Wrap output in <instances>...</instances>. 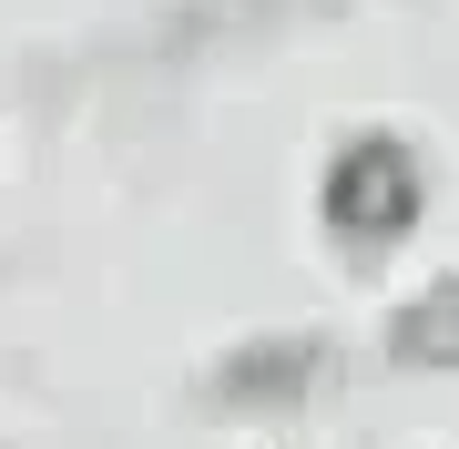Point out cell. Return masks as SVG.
<instances>
[{
  "mask_svg": "<svg viewBox=\"0 0 459 449\" xmlns=\"http://www.w3.org/2000/svg\"><path fill=\"white\" fill-rule=\"evenodd\" d=\"M419 164H409V143H388V134H358V143H337V164H327V225L347 235V246H388L398 225L419 215Z\"/></svg>",
  "mask_w": 459,
  "mask_h": 449,
  "instance_id": "obj_1",
  "label": "cell"
},
{
  "mask_svg": "<svg viewBox=\"0 0 459 449\" xmlns=\"http://www.w3.org/2000/svg\"><path fill=\"white\" fill-rule=\"evenodd\" d=\"M307 367H316V348H246V358H225V399L235 409H276V399H296Z\"/></svg>",
  "mask_w": 459,
  "mask_h": 449,
  "instance_id": "obj_2",
  "label": "cell"
},
{
  "mask_svg": "<svg viewBox=\"0 0 459 449\" xmlns=\"http://www.w3.org/2000/svg\"><path fill=\"white\" fill-rule=\"evenodd\" d=\"M398 358H429V367H449V358H459V286H429V297H409V316H398Z\"/></svg>",
  "mask_w": 459,
  "mask_h": 449,
  "instance_id": "obj_3",
  "label": "cell"
}]
</instances>
